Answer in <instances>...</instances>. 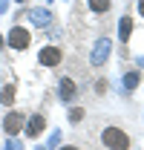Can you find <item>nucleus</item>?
Returning a JSON list of instances; mask_svg holds the SVG:
<instances>
[{
	"label": "nucleus",
	"instance_id": "obj_1",
	"mask_svg": "<svg viewBox=\"0 0 144 150\" xmlns=\"http://www.w3.org/2000/svg\"><path fill=\"white\" fill-rule=\"evenodd\" d=\"M101 139H104V144L109 150H130V136L124 130H118V127H107Z\"/></svg>",
	"mask_w": 144,
	"mask_h": 150
},
{
	"label": "nucleus",
	"instance_id": "obj_2",
	"mask_svg": "<svg viewBox=\"0 0 144 150\" xmlns=\"http://www.w3.org/2000/svg\"><path fill=\"white\" fill-rule=\"evenodd\" d=\"M3 130L9 133V136L20 133V130H23V115H20V112H9V115L3 118Z\"/></svg>",
	"mask_w": 144,
	"mask_h": 150
},
{
	"label": "nucleus",
	"instance_id": "obj_3",
	"mask_svg": "<svg viewBox=\"0 0 144 150\" xmlns=\"http://www.w3.org/2000/svg\"><path fill=\"white\" fill-rule=\"evenodd\" d=\"M9 43H12L15 49H26V46H29V32H26V29H12V32H9Z\"/></svg>",
	"mask_w": 144,
	"mask_h": 150
},
{
	"label": "nucleus",
	"instance_id": "obj_4",
	"mask_svg": "<svg viewBox=\"0 0 144 150\" xmlns=\"http://www.w3.org/2000/svg\"><path fill=\"white\" fill-rule=\"evenodd\" d=\"M40 64H43V67H55V64H61V49L46 46V49L40 52Z\"/></svg>",
	"mask_w": 144,
	"mask_h": 150
},
{
	"label": "nucleus",
	"instance_id": "obj_5",
	"mask_svg": "<svg viewBox=\"0 0 144 150\" xmlns=\"http://www.w3.org/2000/svg\"><path fill=\"white\" fill-rule=\"evenodd\" d=\"M43 127H46L43 115H35V118H32V124H29V136H37V133H43Z\"/></svg>",
	"mask_w": 144,
	"mask_h": 150
},
{
	"label": "nucleus",
	"instance_id": "obj_6",
	"mask_svg": "<svg viewBox=\"0 0 144 150\" xmlns=\"http://www.w3.org/2000/svg\"><path fill=\"white\" fill-rule=\"evenodd\" d=\"M0 101H3V104H12V101H15V87H3Z\"/></svg>",
	"mask_w": 144,
	"mask_h": 150
},
{
	"label": "nucleus",
	"instance_id": "obj_7",
	"mask_svg": "<svg viewBox=\"0 0 144 150\" xmlns=\"http://www.w3.org/2000/svg\"><path fill=\"white\" fill-rule=\"evenodd\" d=\"M90 6H92V12H107L109 0H90Z\"/></svg>",
	"mask_w": 144,
	"mask_h": 150
},
{
	"label": "nucleus",
	"instance_id": "obj_8",
	"mask_svg": "<svg viewBox=\"0 0 144 150\" xmlns=\"http://www.w3.org/2000/svg\"><path fill=\"white\" fill-rule=\"evenodd\" d=\"M61 90H64V95H66V98H72V95H75V87H72L69 78H64V81H61Z\"/></svg>",
	"mask_w": 144,
	"mask_h": 150
},
{
	"label": "nucleus",
	"instance_id": "obj_9",
	"mask_svg": "<svg viewBox=\"0 0 144 150\" xmlns=\"http://www.w3.org/2000/svg\"><path fill=\"white\" fill-rule=\"evenodd\" d=\"M130 32H133V20L124 18V20H121V38L127 40V38H130Z\"/></svg>",
	"mask_w": 144,
	"mask_h": 150
},
{
	"label": "nucleus",
	"instance_id": "obj_10",
	"mask_svg": "<svg viewBox=\"0 0 144 150\" xmlns=\"http://www.w3.org/2000/svg\"><path fill=\"white\" fill-rule=\"evenodd\" d=\"M136 81H138V75H136V72L127 75V87H136Z\"/></svg>",
	"mask_w": 144,
	"mask_h": 150
},
{
	"label": "nucleus",
	"instance_id": "obj_11",
	"mask_svg": "<svg viewBox=\"0 0 144 150\" xmlns=\"http://www.w3.org/2000/svg\"><path fill=\"white\" fill-rule=\"evenodd\" d=\"M81 115H84V110H72V112H69V118H72V121H78Z\"/></svg>",
	"mask_w": 144,
	"mask_h": 150
},
{
	"label": "nucleus",
	"instance_id": "obj_12",
	"mask_svg": "<svg viewBox=\"0 0 144 150\" xmlns=\"http://www.w3.org/2000/svg\"><path fill=\"white\" fill-rule=\"evenodd\" d=\"M138 12H141V15H144V0H138Z\"/></svg>",
	"mask_w": 144,
	"mask_h": 150
},
{
	"label": "nucleus",
	"instance_id": "obj_13",
	"mask_svg": "<svg viewBox=\"0 0 144 150\" xmlns=\"http://www.w3.org/2000/svg\"><path fill=\"white\" fill-rule=\"evenodd\" d=\"M61 150H78V147H72V144H69V147H61Z\"/></svg>",
	"mask_w": 144,
	"mask_h": 150
}]
</instances>
